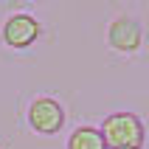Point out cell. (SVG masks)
I'll list each match as a JSON object with an SVG mask.
<instances>
[{
    "mask_svg": "<svg viewBox=\"0 0 149 149\" xmlns=\"http://www.w3.org/2000/svg\"><path fill=\"white\" fill-rule=\"evenodd\" d=\"M143 42V28L141 23L130 14H118L113 23L107 25V45L113 51H121V54H132V51L141 48Z\"/></svg>",
    "mask_w": 149,
    "mask_h": 149,
    "instance_id": "3957f363",
    "label": "cell"
},
{
    "mask_svg": "<svg viewBox=\"0 0 149 149\" xmlns=\"http://www.w3.org/2000/svg\"><path fill=\"white\" fill-rule=\"evenodd\" d=\"M28 124L40 135H56L65 124V110L51 96H37L28 104Z\"/></svg>",
    "mask_w": 149,
    "mask_h": 149,
    "instance_id": "7a4b0ae2",
    "label": "cell"
},
{
    "mask_svg": "<svg viewBox=\"0 0 149 149\" xmlns=\"http://www.w3.org/2000/svg\"><path fill=\"white\" fill-rule=\"evenodd\" d=\"M68 149H107V143L96 127H76L68 138Z\"/></svg>",
    "mask_w": 149,
    "mask_h": 149,
    "instance_id": "5b68a950",
    "label": "cell"
},
{
    "mask_svg": "<svg viewBox=\"0 0 149 149\" xmlns=\"http://www.w3.org/2000/svg\"><path fill=\"white\" fill-rule=\"evenodd\" d=\"M107 149H141L146 130L135 113H110L99 127Z\"/></svg>",
    "mask_w": 149,
    "mask_h": 149,
    "instance_id": "6da1fadb",
    "label": "cell"
},
{
    "mask_svg": "<svg viewBox=\"0 0 149 149\" xmlns=\"http://www.w3.org/2000/svg\"><path fill=\"white\" fill-rule=\"evenodd\" d=\"M40 23L31 14H11L3 25V42L14 51H23L40 40Z\"/></svg>",
    "mask_w": 149,
    "mask_h": 149,
    "instance_id": "277c9868",
    "label": "cell"
}]
</instances>
